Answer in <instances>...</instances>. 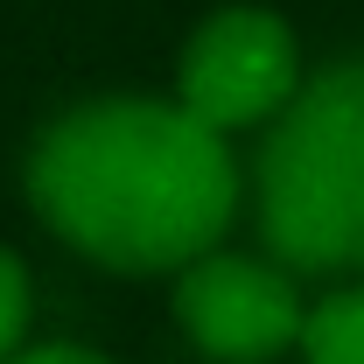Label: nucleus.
<instances>
[{
  "instance_id": "2",
  "label": "nucleus",
  "mask_w": 364,
  "mask_h": 364,
  "mask_svg": "<svg viewBox=\"0 0 364 364\" xmlns=\"http://www.w3.org/2000/svg\"><path fill=\"white\" fill-rule=\"evenodd\" d=\"M252 203L259 238L287 273H364V56L329 63L267 119Z\"/></svg>"
},
{
  "instance_id": "3",
  "label": "nucleus",
  "mask_w": 364,
  "mask_h": 364,
  "mask_svg": "<svg viewBox=\"0 0 364 364\" xmlns=\"http://www.w3.org/2000/svg\"><path fill=\"white\" fill-rule=\"evenodd\" d=\"M176 322L210 364H267L301 343L309 301L280 259L252 252H203L176 273Z\"/></svg>"
},
{
  "instance_id": "6",
  "label": "nucleus",
  "mask_w": 364,
  "mask_h": 364,
  "mask_svg": "<svg viewBox=\"0 0 364 364\" xmlns=\"http://www.w3.org/2000/svg\"><path fill=\"white\" fill-rule=\"evenodd\" d=\"M28 316H36L28 267H21V252H7V245H0V364L21 350V336H28Z\"/></svg>"
},
{
  "instance_id": "5",
  "label": "nucleus",
  "mask_w": 364,
  "mask_h": 364,
  "mask_svg": "<svg viewBox=\"0 0 364 364\" xmlns=\"http://www.w3.org/2000/svg\"><path fill=\"white\" fill-rule=\"evenodd\" d=\"M301 364H364V273L329 287L301 322Z\"/></svg>"
},
{
  "instance_id": "4",
  "label": "nucleus",
  "mask_w": 364,
  "mask_h": 364,
  "mask_svg": "<svg viewBox=\"0 0 364 364\" xmlns=\"http://www.w3.org/2000/svg\"><path fill=\"white\" fill-rule=\"evenodd\" d=\"M301 91L294 28L267 7H225L210 14L176 63V98L218 134L267 127L273 112Z\"/></svg>"
},
{
  "instance_id": "1",
  "label": "nucleus",
  "mask_w": 364,
  "mask_h": 364,
  "mask_svg": "<svg viewBox=\"0 0 364 364\" xmlns=\"http://www.w3.org/2000/svg\"><path fill=\"white\" fill-rule=\"evenodd\" d=\"M28 210L105 273H182L231 231L238 161L182 98H85L28 140Z\"/></svg>"
},
{
  "instance_id": "7",
  "label": "nucleus",
  "mask_w": 364,
  "mask_h": 364,
  "mask_svg": "<svg viewBox=\"0 0 364 364\" xmlns=\"http://www.w3.org/2000/svg\"><path fill=\"white\" fill-rule=\"evenodd\" d=\"M7 364H112V358H98L85 343H36V350H14Z\"/></svg>"
}]
</instances>
